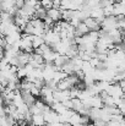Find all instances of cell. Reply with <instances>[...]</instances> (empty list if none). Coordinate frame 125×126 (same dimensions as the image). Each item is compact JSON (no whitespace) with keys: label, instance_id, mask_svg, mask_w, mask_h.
Here are the masks:
<instances>
[{"label":"cell","instance_id":"2","mask_svg":"<svg viewBox=\"0 0 125 126\" xmlns=\"http://www.w3.org/2000/svg\"><path fill=\"white\" fill-rule=\"evenodd\" d=\"M31 124L35 126H45L47 121H45L44 114H35V115H32V121H31Z\"/></svg>","mask_w":125,"mask_h":126},{"label":"cell","instance_id":"1","mask_svg":"<svg viewBox=\"0 0 125 126\" xmlns=\"http://www.w3.org/2000/svg\"><path fill=\"white\" fill-rule=\"evenodd\" d=\"M48 16L54 21V22H58V21H61L63 20V16H61V9L60 7H50L48 10Z\"/></svg>","mask_w":125,"mask_h":126}]
</instances>
